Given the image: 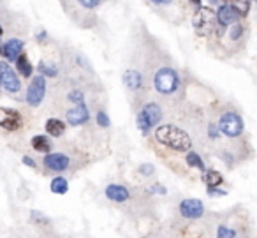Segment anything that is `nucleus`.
Returning <instances> with one entry per match:
<instances>
[{
	"label": "nucleus",
	"instance_id": "30",
	"mask_svg": "<svg viewBox=\"0 0 257 238\" xmlns=\"http://www.w3.org/2000/svg\"><path fill=\"white\" fill-rule=\"evenodd\" d=\"M208 194L213 196V198H220V196H225L227 192L222 191V189H218V187H208Z\"/></svg>",
	"mask_w": 257,
	"mask_h": 238
},
{
	"label": "nucleus",
	"instance_id": "2",
	"mask_svg": "<svg viewBox=\"0 0 257 238\" xmlns=\"http://www.w3.org/2000/svg\"><path fill=\"white\" fill-rule=\"evenodd\" d=\"M155 89L161 94H173L180 85V78L175 69L171 67H161L155 74Z\"/></svg>",
	"mask_w": 257,
	"mask_h": 238
},
{
	"label": "nucleus",
	"instance_id": "22",
	"mask_svg": "<svg viewBox=\"0 0 257 238\" xmlns=\"http://www.w3.org/2000/svg\"><path fill=\"white\" fill-rule=\"evenodd\" d=\"M185 161H187V164H189L190 168H197V170H201V171H206V168H204V163H203V159L199 157V153L189 152V153H187V157H185Z\"/></svg>",
	"mask_w": 257,
	"mask_h": 238
},
{
	"label": "nucleus",
	"instance_id": "20",
	"mask_svg": "<svg viewBox=\"0 0 257 238\" xmlns=\"http://www.w3.org/2000/svg\"><path fill=\"white\" fill-rule=\"evenodd\" d=\"M50 189H51V192H55V194H67V191H69V182L65 180L64 177H55L53 180H51V184H50Z\"/></svg>",
	"mask_w": 257,
	"mask_h": 238
},
{
	"label": "nucleus",
	"instance_id": "31",
	"mask_svg": "<svg viewBox=\"0 0 257 238\" xmlns=\"http://www.w3.org/2000/svg\"><path fill=\"white\" fill-rule=\"evenodd\" d=\"M32 219H34V220H37V222L50 224V219H48L46 215H43V213H41V215H39V212H36V210H34V212H32Z\"/></svg>",
	"mask_w": 257,
	"mask_h": 238
},
{
	"label": "nucleus",
	"instance_id": "25",
	"mask_svg": "<svg viewBox=\"0 0 257 238\" xmlns=\"http://www.w3.org/2000/svg\"><path fill=\"white\" fill-rule=\"evenodd\" d=\"M69 101L74 103L76 106H79V104H83V101H85V94H83L81 90H72V92H69Z\"/></svg>",
	"mask_w": 257,
	"mask_h": 238
},
{
	"label": "nucleus",
	"instance_id": "1",
	"mask_svg": "<svg viewBox=\"0 0 257 238\" xmlns=\"http://www.w3.org/2000/svg\"><path fill=\"white\" fill-rule=\"evenodd\" d=\"M155 139L162 145L169 146L178 152H187L192 146V139L185 131H182L176 125H161L155 129Z\"/></svg>",
	"mask_w": 257,
	"mask_h": 238
},
{
	"label": "nucleus",
	"instance_id": "34",
	"mask_svg": "<svg viewBox=\"0 0 257 238\" xmlns=\"http://www.w3.org/2000/svg\"><path fill=\"white\" fill-rule=\"evenodd\" d=\"M152 2H154V4H169L171 0H152Z\"/></svg>",
	"mask_w": 257,
	"mask_h": 238
},
{
	"label": "nucleus",
	"instance_id": "35",
	"mask_svg": "<svg viewBox=\"0 0 257 238\" xmlns=\"http://www.w3.org/2000/svg\"><path fill=\"white\" fill-rule=\"evenodd\" d=\"M37 41H41V39H44V37H46V32H39V34H37Z\"/></svg>",
	"mask_w": 257,
	"mask_h": 238
},
{
	"label": "nucleus",
	"instance_id": "38",
	"mask_svg": "<svg viewBox=\"0 0 257 238\" xmlns=\"http://www.w3.org/2000/svg\"><path fill=\"white\" fill-rule=\"evenodd\" d=\"M210 2H217V0H210Z\"/></svg>",
	"mask_w": 257,
	"mask_h": 238
},
{
	"label": "nucleus",
	"instance_id": "32",
	"mask_svg": "<svg viewBox=\"0 0 257 238\" xmlns=\"http://www.w3.org/2000/svg\"><path fill=\"white\" fill-rule=\"evenodd\" d=\"M218 131H220V129H218V125H213V124H211L210 127H208V134H210V138H211V139H217V138H218Z\"/></svg>",
	"mask_w": 257,
	"mask_h": 238
},
{
	"label": "nucleus",
	"instance_id": "36",
	"mask_svg": "<svg viewBox=\"0 0 257 238\" xmlns=\"http://www.w3.org/2000/svg\"><path fill=\"white\" fill-rule=\"evenodd\" d=\"M190 4L197 6V9H199V8H201V0H190Z\"/></svg>",
	"mask_w": 257,
	"mask_h": 238
},
{
	"label": "nucleus",
	"instance_id": "19",
	"mask_svg": "<svg viewBox=\"0 0 257 238\" xmlns=\"http://www.w3.org/2000/svg\"><path fill=\"white\" fill-rule=\"evenodd\" d=\"M203 180H204V184H206V187H220L222 182H224V177H222L217 170H208V171H204Z\"/></svg>",
	"mask_w": 257,
	"mask_h": 238
},
{
	"label": "nucleus",
	"instance_id": "16",
	"mask_svg": "<svg viewBox=\"0 0 257 238\" xmlns=\"http://www.w3.org/2000/svg\"><path fill=\"white\" fill-rule=\"evenodd\" d=\"M32 148L41 153H50L51 152V139L44 134H37L32 138Z\"/></svg>",
	"mask_w": 257,
	"mask_h": 238
},
{
	"label": "nucleus",
	"instance_id": "37",
	"mask_svg": "<svg viewBox=\"0 0 257 238\" xmlns=\"http://www.w3.org/2000/svg\"><path fill=\"white\" fill-rule=\"evenodd\" d=\"M2 34H4V30H2V25H0V37H2Z\"/></svg>",
	"mask_w": 257,
	"mask_h": 238
},
{
	"label": "nucleus",
	"instance_id": "5",
	"mask_svg": "<svg viewBox=\"0 0 257 238\" xmlns=\"http://www.w3.org/2000/svg\"><path fill=\"white\" fill-rule=\"evenodd\" d=\"M218 129L222 134L229 136V138H236L243 132V120L238 113L234 111H227L220 117L218 120Z\"/></svg>",
	"mask_w": 257,
	"mask_h": 238
},
{
	"label": "nucleus",
	"instance_id": "21",
	"mask_svg": "<svg viewBox=\"0 0 257 238\" xmlns=\"http://www.w3.org/2000/svg\"><path fill=\"white\" fill-rule=\"evenodd\" d=\"M39 72H41V76H44V78H55V76L58 74V69L53 62L41 60L39 62Z\"/></svg>",
	"mask_w": 257,
	"mask_h": 238
},
{
	"label": "nucleus",
	"instance_id": "3",
	"mask_svg": "<svg viewBox=\"0 0 257 238\" xmlns=\"http://www.w3.org/2000/svg\"><path fill=\"white\" fill-rule=\"evenodd\" d=\"M215 22H217V15L210 8H199L192 18V25L197 36H208L213 30Z\"/></svg>",
	"mask_w": 257,
	"mask_h": 238
},
{
	"label": "nucleus",
	"instance_id": "26",
	"mask_svg": "<svg viewBox=\"0 0 257 238\" xmlns=\"http://www.w3.org/2000/svg\"><path fill=\"white\" fill-rule=\"evenodd\" d=\"M109 124H111V120L106 111H97V125H100V127H109Z\"/></svg>",
	"mask_w": 257,
	"mask_h": 238
},
{
	"label": "nucleus",
	"instance_id": "24",
	"mask_svg": "<svg viewBox=\"0 0 257 238\" xmlns=\"http://www.w3.org/2000/svg\"><path fill=\"white\" fill-rule=\"evenodd\" d=\"M217 238H236V231L222 224V226H218V229H217Z\"/></svg>",
	"mask_w": 257,
	"mask_h": 238
},
{
	"label": "nucleus",
	"instance_id": "13",
	"mask_svg": "<svg viewBox=\"0 0 257 238\" xmlns=\"http://www.w3.org/2000/svg\"><path fill=\"white\" fill-rule=\"evenodd\" d=\"M0 53L8 60H18V57L23 53V41L22 39H9L6 44H2Z\"/></svg>",
	"mask_w": 257,
	"mask_h": 238
},
{
	"label": "nucleus",
	"instance_id": "15",
	"mask_svg": "<svg viewBox=\"0 0 257 238\" xmlns=\"http://www.w3.org/2000/svg\"><path fill=\"white\" fill-rule=\"evenodd\" d=\"M123 83H125V87H128L131 90H138L143 85V76H141L140 71H136V69H128L123 74Z\"/></svg>",
	"mask_w": 257,
	"mask_h": 238
},
{
	"label": "nucleus",
	"instance_id": "4",
	"mask_svg": "<svg viewBox=\"0 0 257 238\" xmlns=\"http://www.w3.org/2000/svg\"><path fill=\"white\" fill-rule=\"evenodd\" d=\"M162 118V110L159 104L155 103H148L143 110L138 115V129L143 132H147L148 129H152L154 125H157Z\"/></svg>",
	"mask_w": 257,
	"mask_h": 238
},
{
	"label": "nucleus",
	"instance_id": "7",
	"mask_svg": "<svg viewBox=\"0 0 257 238\" xmlns=\"http://www.w3.org/2000/svg\"><path fill=\"white\" fill-rule=\"evenodd\" d=\"M44 96H46V78L39 74L30 82L29 89H27V103L36 108L43 103Z\"/></svg>",
	"mask_w": 257,
	"mask_h": 238
},
{
	"label": "nucleus",
	"instance_id": "23",
	"mask_svg": "<svg viewBox=\"0 0 257 238\" xmlns=\"http://www.w3.org/2000/svg\"><path fill=\"white\" fill-rule=\"evenodd\" d=\"M232 2V8L238 9V13L241 16H245L250 9V0H231Z\"/></svg>",
	"mask_w": 257,
	"mask_h": 238
},
{
	"label": "nucleus",
	"instance_id": "18",
	"mask_svg": "<svg viewBox=\"0 0 257 238\" xmlns=\"http://www.w3.org/2000/svg\"><path fill=\"white\" fill-rule=\"evenodd\" d=\"M16 69H18V72L22 76H25V78H30L34 72V67L32 64H30V60L27 58V53H22L18 57V60H16Z\"/></svg>",
	"mask_w": 257,
	"mask_h": 238
},
{
	"label": "nucleus",
	"instance_id": "33",
	"mask_svg": "<svg viewBox=\"0 0 257 238\" xmlns=\"http://www.w3.org/2000/svg\"><path fill=\"white\" fill-rule=\"evenodd\" d=\"M22 161H23V164H25V166H29V168H36V166H37V164L34 163V159H32V157H29V155H25Z\"/></svg>",
	"mask_w": 257,
	"mask_h": 238
},
{
	"label": "nucleus",
	"instance_id": "10",
	"mask_svg": "<svg viewBox=\"0 0 257 238\" xmlns=\"http://www.w3.org/2000/svg\"><path fill=\"white\" fill-rule=\"evenodd\" d=\"M43 163H44V166L51 171H65L69 168V164H71V161L62 152H50V153H46Z\"/></svg>",
	"mask_w": 257,
	"mask_h": 238
},
{
	"label": "nucleus",
	"instance_id": "14",
	"mask_svg": "<svg viewBox=\"0 0 257 238\" xmlns=\"http://www.w3.org/2000/svg\"><path fill=\"white\" fill-rule=\"evenodd\" d=\"M88 118H90V113L85 104H79V106H74L72 110L67 111L69 125H83Z\"/></svg>",
	"mask_w": 257,
	"mask_h": 238
},
{
	"label": "nucleus",
	"instance_id": "29",
	"mask_svg": "<svg viewBox=\"0 0 257 238\" xmlns=\"http://www.w3.org/2000/svg\"><path fill=\"white\" fill-rule=\"evenodd\" d=\"M79 4H81L83 8H86V9H93V8H97V6L100 4V0H79Z\"/></svg>",
	"mask_w": 257,
	"mask_h": 238
},
{
	"label": "nucleus",
	"instance_id": "9",
	"mask_svg": "<svg viewBox=\"0 0 257 238\" xmlns=\"http://www.w3.org/2000/svg\"><path fill=\"white\" fill-rule=\"evenodd\" d=\"M180 213H182L185 219H190V220H196L199 217H203L204 213V205L201 199H196V198H189V199H183L178 206Z\"/></svg>",
	"mask_w": 257,
	"mask_h": 238
},
{
	"label": "nucleus",
	"instance_id": "28",
	"mask_svg": "<svg viewBox=\"0 0 257 238\" xmlns=\"http://www.w3.org/2000/svg\"><path fill=\"white\" fill-rule=\"evenodd\" d=\"M140 173L145 175V177H152L155 173V168L152 164H141L140 166Z\"/></svg>",
	"mask_w": 257,
	"mask_h": 238
},
{
	"label": "nucleus",
	"instance_id": "12",
	"mask_svg": "<svg viewBox=\"0 0 257 238\" xmlns=\"http://www.w3.org/2000/svg\"><path fill=\"white\" fill-rule=\"evenodd\" d=\"M106 198L114 203H125L131 198V192H128V189L125 185L111 184L106 187Z\"/></svg>",
	"mask_w": 257,
	"mask_h": 238
},
{
	"label": "nucleus",
	"instance_id": "39",
	"mask_svg": "<svg viewBox=\"0 0 257 238\" xmlns=\"http://www.w3.org/2000/svg\"><path fill=\"white\" fill-rule=\"evenodd\" d=\"M0 89H2V85H0Z\"/></svg>",
	"mask_w": 257,
	"mask_h": 238
},
{
	"label": "nucleus",
	"instance_id": "17",
	"mask_svg": "<svg viewBox=\"0 0 257 238\" xmlns=\"http://www.w3.org/2000/svg\"><path fill=\"white\" fill-rule=\"evenodd\" d=\"M44 127H46L48 134L53 136V138H58V136H62L65 132V124L62 120H58V118H50Z\"/></svg>",
	"mask_w": 257,
	"mask_h": 238
},
{
	"label": "nucleus",
	"instance_id": "6",
	"mask_svg": "<svg viewBox=\"0 0 257 238\" xmlns=\"http://www.w3.org/2000/svg\"><path fill=\"white\" fill-rule=\"evenodd\" d=\"M0 85L9 94H16L22 89V82H20L18 74L13 71V67L8 62H0Z\"/></svg>",
	"mask_w": 257,
	"mask_h": 238
},
{
	"label": "nucleus",
	"instance_id": "11",
	"mask_svg": "<svg viewBox=\"0 0 257 238\" xmlns=\"http://www.w3.org/2000/svg\"><path fill=\"white\" fill-rule=\"evenodd\" d=\"M239 16L241 15H239L236 8H232V6H229V4H222L217 11V22L220 27H227L238 22Z\"/></svg>",
	"mask_w": 257,
	"mask_h": 238
},
{
	"label": "nucleus",
	"instance_id": "27",
	"mask_svg": "<svg viewBox=\"0 0 257 238\" xmlns=\"http://www.w3.org/2000/svg\"><path fill=\"white\" fill-rule=\"evenodd\" d=\"M241 34H243V25L236 23V25L231 29V32H229V36H231V39H232V41H238L239 37H241Z\"/></svg>",
	"mask_w": 257,
	"mask_h": 238
},
{
	"label": "nucleus",
	"instance_id": "8",
	"mask_svg": "<svg viewBox=\"0 0 257 238\" xmlns=\"http://www.w3.org/2000/svg\"><path fill=\"white\" fill-rule=\"evenodd\" d=\"M23 125V118L20 111L11 110V108H0V127L6 131H18Z\"/></svg>",
	"mask_w": 257,
	"mask_h": 238
}]
</instances>
